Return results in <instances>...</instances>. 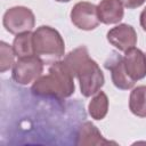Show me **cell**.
<instances>
[{"label":"cell","mask_w":146,"mask_h":146,"mask_svg":"<svg viewBox=\"0 0 146 146\" xmlns=\"http://www.w3.org/2000/svg\"><path fill=\"white\" fill-rule=\"evenodd\" d=\"M65 64L71 70L74 78L78 79L81 94L84 97H90L97 94L105 83L103 71L96 60L88 52L86 46H80L65 55Z\"/></svg>","instance_id":"1"},{"label":"cell","mask_w":146,"mask_h":146,"mask_svg":"<svg viewBox=\"0 0 146 146\" xmlns=\"http://www.w3.org/2000/svg\"><path fill=\"white\" fill-rule=\"evenodd\" d=\"M31 91L35 96L65 99L75 91L74 75L64 60L49 65L48 73L39 76L32 84Z\"/></svg>","instance_id":"2"},{"label":"cell","mask_w":146,"mask_h":146,"mask_svg":"<svg viewBox=\"0 0 146 146\" xmlns=\"http://www.w3.org/2000/svg\"><path fill=\"white\" fill-rule=\"evenodd\" d=\"M34 54L44 64H52L65 55V42L60 33L49 26L41 25L33 32Z\"/></svg>","instance_id":"3"},{"label":"cell","mask_w":146,"mask_h":146,"mask_svg":"<svg viewBox=\"0 0 146 146\" xmlns=\"http://www.w3.org/2000/svg\"><path fill=\"white\" fill-rule=\"evenodd\" d=\"M2 24L7 32L19 34L33 30L35 17L30 8L25 6H15L6 10L2 17Z\"/></svg>","instance_id":"4"},{"label":"cell","mask_w":146,"mask_h":146,"mask_svg":"<svg viewBox=\"0 0 146 146\" xmlns=\"http://www.w3.org/2000/svg\"><path fill=\"white\" fill-rule=\"evenodd\" d=\"M43 66L44 63L36 55L18 58V60L15 62L13 66L11 78L16 83L27 86L42 75Z\"/></svg>","instance_id":"5"},{"label":"cell","mask_w":146,"mask_h":146,"mask_svg":"<svg viewBox=\"0 0 146 146\" xmlns=\"http://www.w3.org/2000/svg\"><path fill=\"white\" fill-rule=\"evenodd\" d=\"M70 16L73 25L83 31L95 30L100 23L97 6L88 1H80L75 3Z\"/></svg>","instance_id":"6"},{"label":"cell","mask_w":146,"mask_h":146,"mask_svg":"<svg viewBox=\"0 0 146 146\" xmlns=\"http://www.w3.org/2000/svg\"><path fill=\"white\" fill-rule=\"evenodd\" d=\"M104 67L111 72L112 82L117 89L129 90L133 88L135 82L125 72L123 56H121L117 51H111V55H108L104 62Z\"/></svg>","instance_id":"7"},{"label":"cell","mask_w":146,"mask_h":146,"mask_svg":"<svg viewBox=\"0 0 146 146\" xmlns=\"http://www.w3.org/2000/svg\"><path fill=\"white\" fill-rule=\"evenodd\" d=\"M107 41L115 47L119 51L125 52L127 50L133 48L137 44V32L136 30L125 23H121L112 27L107 32Z\"/></svg>","instance_id":"8"},{"label":"cell","mask_w":146,"mask_h":146,"mask_svg":"<svg viewBox=\"0 0 146 146\" xmlns=\"http://www.w3.org/2000/svg\"><path fill=\"white\" fill-rule=\"evenodd\" d=\"M123 63L127 74L133 82L146 76V55L140 49L133 47L127 50L123 56Z\"/></svg>","instance_id":"9"},{"label":"cell","mask_w":146,"mask_h":146,"mask_svg":"<svg viewBox=\"0 0 146 146\" xmlns=\"http://www.w3.org/2000/svg\"><path fill=\"white\" fill-rule=\"evenodd\" d=\"M124 6L121 0H100L97 6L100 23L110 25L117 24L124 16Z\"/></svg>","instance_id":"10"},{"label":"cell","mask_w":146,"mask_h":146,"mask_svg":"<svg viewBox=\"0 0 146 146\" xmlns=\"http://www.w3.org/2000/svg\"><path fill=\"white\" fill-rule=\"evenodd\" d=\"M75 144L80 146H99L112 144V141L106 140L97 127L92 122L87 121L80 125L76 133Z\"/></svg>","instance_id":"11"},{"label":"cell","mask_w":146,"mask_h":146,"mask_svg":"<svg viewBox=\"0 0 146 146\" xmlns=\"http://www.w3.org/2000/svg\"><path fill=\"white\" fill-rule=\"evenodd\" d=\"M129 110L139 117H146V86H137L129 96Z\"/></svg>","instance_id":"12"},{"label":"cell","mask_w":146,"mask_h":146,"mask_svg":"<svg viewBox=\"0 0 146 146\" xmlns=\"http://www.w3.org/2000/svg\"><path fill=\"white\" fill-rule=\"evenodd\" d=\"M13 48L16 57L18 58L34 56L35 54H34V47H33V33L29 31V32L16 34L13 41Z\"/></svg>","instance_id":"13"},{"label":"cell","mask_w":146,"mask_h":146,"mask_svg":"<svg viewBox=\"0 0 146 146\" xmlns=\"http://www.w3.org/2000/svg\"><path fill=\"white\" fill-rule=\"evenodd\" d=\"M108 112V97L107 95L99 90L97 94L94 95L91 100L88 104V113L91 119L100 121L103 120Z\"/></svg>","instance_id":"14"},{"label":"cell","mask_w":146,"mask_h":146,"mask_svg":"<svg viewBox=\"0 0 146 146\" xmlns=\"http://www.w3.org/2000/svg\"><path fill=\"white\" fill-rule=\"evenodd\" d=\"M15 51L13 46L5 41L0 42V72L3 73L9 68H13L15 64Z\"/></svg>","instance_id":"15"},{"label":"cell","mask_w":146,"mask_h":146,"mask_svg":"<svg viewBox=\"0 0 146 146\" xmlns=\"http://www.w3.org/2000/svg\"><path fill=\"white\" fill-rule=\"evenodd\" d=\"M123 6L128 9H135V8H138L140 7L146 0H121Z\"/></svg>","instance_id":"16"},{"label":"cell","mask_w":146,"mask_h":146,"mask_svg":"<svg viewBox=\"0 0 146 146\" xmlns=\"http://www.w3.org/2000/svg\"><path fill=\"white\" fill-rule=\"evenodd\" d=\"M139 23H140V26L141 29L146 32V7L141 10L140 13V16H139Z\"/></svg>","instance_id":"17"},{"label":"cell","mask_w":146,"mask_h":146,"mask_svg":"<svg viewBox=\"0 0 146 146\" xmlns=\"http://www.w3.org/2000/svg\"><path fill=\"white\" fill-rule=\"evenodd\" d=\"M55 1H57V2H68L71 0H55Z\"/></svg>","instance_id":"18"},{"label":"cell","mask_w":146,"mask_h":146,"mask_svg":"<svg viewBox=\"0 0 146 146\" xmlns=\"http://www.w3.org/2000/svg\"><path fill=\"white\" fill-rule=\"evenodd\" d=\"M145 55H146V54H145Z\"/></svg>","instance_id":"19"}]
</instances>
